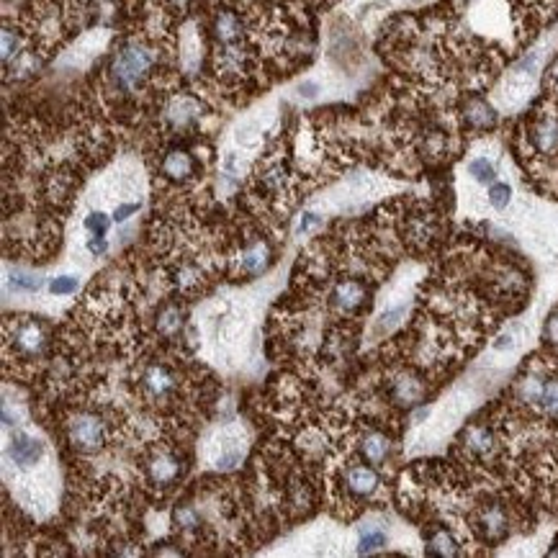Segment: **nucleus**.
Listing matches in <instances>:
<instances>
[{"label": "nucleus", "instance_id": "2eb2a0df", "mask_svg": "<svg viewBox=\"0 0 558 558\" xmlns=\"http://www.w3.org/2000/svg\"><path fill=\"white\" fill-rule=\"evenodd\" d=\"M512 201V188L507 186V183H492L489 186V204L494 206V209H507V204Z\"/></svg>", "mask_w": 558, "mask_h": 558}, {"label": "nucleus", "instance_id": "423d86ee", "mask_svg": "<svg viewBox=\"0 0 558 558\" xmlns=\"http://www.w3.org/2000/svg\"><path fill=\"white\" fill-rule=\"evenodd\" d=\"M157 173H160V178L173 183V186H186V183L196 180L198 173H201V160H198L196 152L188 150V147L168 144V147L160 152Z\"/></svg>", "mask_w": 558, "mask_h": 558}, {"label": "nucleus", "instance_id": "20e7f679", "mask_svg": "<svg viewBox=\"0 0 558 558\" xmlns=\"http://www.w3.org/2000/svg\"><path fill=\"white\" fill-rule=\"evenodd\" d=\"M111 438V422L101 412L80 409L67 422V440L78 453H101Z\"/></svg>", "mask_w": 558, "mask_h": 558}, {"label": "nucleus", "instance_id": "f8f14e48", "mask_svg": "<svg viewBox=\"0 0 558 558\" xmlns=\"http://www.w3.org/2000/svg\"><path fill=\"white\" fill-rule=\"evenodd\" d=\"M468 175L476 180V183H489L492 186L494 178H497V168H494L492 160H486V157H476V160L468 162Z\"/></svg>", "mask_w": 558, "mask_h": 558}, {"label": "nucleus", "instance_id": "9b49d317", "mask_svg": "<svg viewBox=\"0 0 558 558\" xmlns=\"http://www.w3.org/2000/svg\"><path fill=\"white\" fill-rule=\"evenodd\" d=\"M8 288H11L13 294H36L42 288V278L24 273V270H16V273L8 276Z\"/></svg>", "mask_w": 558, "mask_h": 558}, {"label": "nucleus", "instance_id": "dca6fc26", "mask_svg": "<svg viewBox=\"0 0 558 558\" xmlns=\"http://www.w3.org/2000/svg\"><path fill=\"white\" fill-rule=\"evenodd\" d=\"M49 291H52L54 296H70L78 291V278L75 276H60L54 278L52 283H49Z\"/></svg>", "mask_w": 558, "mask_h": 558}, {"label": "nucleus", "instance_id": "7ed1b4c3", "mask_svg": "<svg viewBox=\"0 0 558 558\" xmlns=\"http://www.w3.org/2000/svg\"><path fill=\"white\" fill-rule=\"evenodd\" d=\"M137 389L147 404L155 407H173L183 396V376L178 373V368L170 366L168 360H157V363H147L137 376Z\"/></svg>", "mask_w": 558, "mask_h": 558}, {"label": "nucleus", "instance_id": "4468645a", "mask_svg": "<svg viewBox=\"0 0 558 558\" xmlns=\"http://www.w3.org/2000/svg\"><path fill=\"white\" fill-rule=\"evenodd\" d=\"M83 227L88 234H96V237H106L108 227H111V219H108L103 211H93V214L85 216Z\"/></svg>", "mask_w": 558, "mask_h": 558}, {"label": "nucleus", "instance_id": "6ab92c4d", "mask_svg": "<svg viewBox=\"0 0 558 558\" xmlns=\"http://www.w3.org/2000/svg\"><path fill=\"white\" fill-rule=\"evenodd\" d=\"M317 222H319L317 214H306L304 219H301V224H299V232H306V229L312 227V224H317Z\"/></svg>", "mask_w": 558, "mask_h": 558}, {"label": "nucleus", "instance_id": "9d476101", "mask_svg": "<svg viewBox=\"0 0 558 558\" xmlns=\"http://www.w3.org/2000/svg\"><path fill=\"white\" fill-rule=\"evenodd\" d=\"M358 450L363 461L373 463V466H384L391 458V453H394V440H391L384 430H368L366 435L360 438Z\"/></svg>", "mask_w": 558, "mask_h": 558}, {"label": "nucleus", "instance_id": "6e6552de", "mask_svg": "<svg viewBox=\"0 0 558 558\" xmlns=\"http://www.w3.org/2000/svg\"><path fill=\"white\" fill-rule=\"evenodd\" d=\"M8 458L16 468H34L44 458V443L31 438L29 432H13L11 443H8Z\"/></svg>", "mask_w": 558, "mask_h": 558}, {"label": "nucleus", "instance_id": "f257e3e1", "mask_svg": "<svg viewBox=\"0 0 558 558\" xmlns=\"http://www.w3.org/2000/svg\"><path fill=\"white\" fill-rule=\"evenodd\" d=\"M3 335H6V358L26 368L47 358L54 340L52 324L44 317H31V314L8 317L3 324Z\"/></svg>", "mask_w": 558, "mask_h": 558}, {"label": "nucleus", "instance_id": "a211bd4d", "mask_svg": "<svg viewBox=\"0 0 558 558\" xmlns=\"http://www.w3.org/2000/svg\"><path fill=\"white\" fill-rule=\"evenodd\" d=\"M137 211H139V204H121V206H116L114 219L116 222H126V219H129L132 214H137Z\"/></svg>", "mask_w": 558, "mask_h": 558}, {"label": "nucleus", "instance_id": "f03ea898", "mask_svg": "<svg viewBox=\"0 0 558 558\" xmlns=\"http://www.w3.org/2000/svg\"><path fill=\"white\" fill-rule=\"evenodd\" d=\"M188 471V458L180 448L168 443H155L142 458V476L152 492L165 494L183 481Z\"/></svg>", "mask_w": 558, "mask_h": 558}, {"label": "nucleus", "instance_id": "f3484780", "mask_svg": "<svg viewBox=\"0 0 558 558\" xmlns=\"http://www.w3.org/2000/svg\"><path fill=\"white\" fill-rule=\"evenodd\" d=\"M106 250H108L106 237H96V234H90V240H88V252H90V255H96V258H101V255H106Z\"/></svg>", "mask_w": 558, "mask_h": 558}, {"label": "nucleus", "instance_id": "1a4fd4ad", "mask_svg": "<svg viewBox=\"0 0 558 558\" xmlns=\"http://www.w3.org/2000/svg\"><path fill=\"white\" fill-rule=\"evenodd\" d=\"M422 538H425V551L430 556H440V558H450V556H461L463 548L458 543L456 533L445 525H430L427 530H422Z\"/></svg>", "mask_w": 558, "mask_h": 558}, {"label": "nucleus", "instance_id": "0eeeda50", "mask_svg": "<svg viewBox=\"0 0 558 558\" xmlns=\"http://www.w3.org/2000/svg\"><path fill=\"white\" fill-rule=\"evenodd\" d=\"M461 124L466 126V132L471 134H484V132H492L494 126H497L499 116L484 98L479 96H466V101L461 103Z\"/></svg>", "mask_w": 558, "mask_h": 558}, {"label": "nucleus", "instance_id": "ddd939ff", "mask_svg": "<svg viewBox=\"0 0 558 558\" xmlns=\"http://www.w3.org/2000/svg\"><path fill=\"white\" fill-rule=\"evenodd\" d=\"M384 546H386V533L381 528H376V525H371V528H366L363 533H360L358 553H373Z\"/></svg>", "mask_w": 558, "mask_h": 558}, {"label": "nucleus", "instance_id": "39448f33", "mask_svg": "<svg viewBox=\"0 0 558 558\" xmlns=\"http://www.w3.org/2000/svg\"><path fill=\"white\" fill-rule=\"evenodd\" d=\"M381 489V476H378L376 466L368 461H353L345 463L337 479V492H340V502L363 504L371 497H376Z\"/></svg>", "mask_w": 558, "mask_h": 558}]
</instances>
